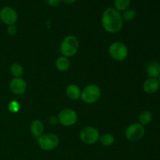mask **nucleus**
<instances>
[{
  "label": "nucleus",
  "mask_w": 160,
  "mask_h": 160,
  "mask_svg": "<svg viewBox=\"0 0 160 160\" xmlns=\"http://www.w3.org/2000/svg\"><path fill=\"white\" fill-rule=\"evenodd\" d=\"M159 82L157 78H148L143 84V89L146 93L154 94L159 90Z\"/></svg>",
  "instance_id": "obj_11"
},
{
  "label": "nucleus",
  "mask_w": 160,
  "mask_h": 160,
  "mask_svg": "<svg viewBox=\"0 0 160 160\" xmlns=\"http://www.w3.org/2000/svg\"><path fill=\"white\" fill-rule=\"evenodd\" d=\"M10 71L14 78H21L23 74V67L18 62H15L11 66Z\"/></svg>",
  "instance_id": "obj_17"
},
{
  "label": "nucleus",
  "mask_w": 160,
  "mask_h": 160,
  "mask_svg": "<svg viewBox=\"0 0 160 160\" xmlns=\"http://www.w3.org/2000/svg\"><path fill=\"white\" fill-rule=\"evenodd\" d=\"M30 131L33 136L36 138H39L43 134L44 125L41 120H34L30 125Z\"/></svg>",
  "instance_id": "obj_14"
},
{
  "label": "nucleus",
  "mask_w": 160,
  "mask_h": 160,
  "mask_svg": "<svg viewBox=\"0 0 160 160\" xmlns=\"http://www.w3.org/2000/svg\"><path fill=\"white\" fill-rule=\"evenodd\" d=\"M101 96V89L96 84H89L81 91V98L87 104H92L98 101Z\"/></svg>",
  "instance_id": "obj_3"
},
{
  "label": "nucleus",
  "mask_w": 160,
  "mask_h": 160,
  "mask_svg": "<svg viewBox=\"0 0 160 160\" xmlns=\"http://www.w3.org/2000/svg\"><path fill=\"white\" fill-rule=\"evenodd\" d=\"M123 20L119 11L114 8H108L104 11L102 17L103 29L108 33L115 34L123 28Z\"/></svg>",
  "instance_id": "obj_1"
},
{
  "label": "nucleus",
  "mask_w": 160,
  "mask_h": 160,
  "mask_svg": "<svg viewBox=\"0 0 160 160\" xmlns=\"http://www.w3.org/2000/svg\"><path fill=\"white\" fill-rule=\"evenodd\" d=\"M65 3H67V4H73L77 0H62Z\"/></svg>",
  "instance_id": "obj_25"
},
{
  "label": "nucleus",
  "mask_w": 160,
  "mask_h": 160,
  "mask_svg": "<svg viewBox=\"0 0 160 160\" xmlns=\"http://www.w3.org/2000/svg\"><path fill=\"white\" fill-rule=\"evenodd\" d=\"M158 80H159V87H160V76H159V79H158Z\"/></svg>",
  "instance_id": "obj_26"
},
{
  "label": "nucleus",
  "mask_w": 160,
  "mask_h": 160,
  "mask_svg": "<svg viewBox=\"0 0 160 160\" xmlns=\"http://www.w3.org/2000/svg\"><path fill=\"white\" fill-rule=\"evenodd\" d=\"M50 123H52V125L56 124V123H59V120H58V117H52L51 118H50Z\"/></svg>",
  "instance_id": "obj_24"
},
{
  "label": "nucleus",
  "mask_w": 160,
  "mask_h": 160,
  "mask_svg": "<svg viewBox=\"0 0 160 160\" xmlns=\"http://www.w3.org/2000/svg\"><path fill=\"white\" fill-rule=\"evenodd\" d=\"M17 19H18L17 12L12 8L5 6L0 10V20L7 26L15 24L17 21Z\"/></svg>",
  "instance_id": "obj_9"
},
{
  "label": "nucleus",
  "mask_w": 160,
  "mask_h": 160,
  "mask_svg": "<svg viewBox=\"0 0 160 160\" xmlns=\"http://www.w3.org/2000/svg\"><path fill=\"white\" fill-rule=\"evenodd\" d=\"M152 120V114L150 111L144 110L141 112L138 116V121L140 124L142 126H146L148 125Z\"/></svg>",
  "instance_id": "obj_16"
},
{
  "label": "nucleus",
  "mask_w": 160,
  "mask_h": 160,
  "mask_svg": "<svg viewBox=\"0 0 160 160\" xmlns=\"http://www.w3.org/2000/svg\"><path fill=\"white\" fill-rule=\"evenodd\" d=\"M78 116L74 110L71 109H62L58 115V120L64 127H71L77 123Z\"/></svg>",
  "instance_id": "obj_8"
},
{
  "label": "nucleus",
  "mask_w": 160,
  "mask_h": 160,
  "mask_svg": "<svg viewBox=\"0 0 160 160\" xmlns=\"http://www.w3.org/2000/svg\"><path fill=\"white\" fill-rule=\"evenodd\" d=\"M9 89L16 95H21L26 92L27 83L23 78H14L9 84Z\"/></svg>",
  "instance_id": "obj_10"
},
{
  "label": "nucleus",
  "mask_w": 160,
  "mask_h": 160,
  "mask_svg": "<svg viewBox=\"0 0 160 160\" xmlns=\"http://www.w3.org/2000/svg\"><path fill=\"white\" fill-rule=\"evenodd\" d=\"M79 49V42L74 35H67L60 45V52L65 57L75 56Z\"/></svg>",
  "instance_id": "obj_2"
},
{
  "label": "nucleus",
  "mask_w": 160,
  "mask_h": 160,
  "mask_svg": "<svg viewBox=\"0 0 160 160\" xmlns=\"http://www.w3.org/2000/svg\"><path fill=\"white\" fill-rule=\"evenodd\" d=\"M59 138L56 134L47 133L38 138V144L40 148L44 151H52L59 145Z\"/></svg>",
  "instance_id": "obj_4"
},
{
  "label": "nucleus",
  "mask_w": 160,
  "mask_h": 160,
  "mask_svg": "<svg viewBox=\"0 0 160 160\" xmlns=\"http://www.w3.org/2000/svg\"><path fill=\"white\" fill-rule=\"evenodd\" d=\"M100 134L98 130L93 127H86L80 132V138L87 145H93L99 140Z\"/></svg>",
  "instance_id": "obj_7"
},
{
  "label": "nucleus",
  "mask_w": 160,
  "mask_h": 160,
  "mask_svg": "<svg viewBox=\"0 0 160 160\" xmlns=\"http://www.w3.org/2000/svg\"><path fill=\"white\" fill-rule=\"evenodd\" d=\"M145 134V127L139 123H134L128 127L125 131V137L130 142H138Z\"/></svg>",
  "instance_id": "obj_6"
},
{
  "label": "nucleus",
  "mask_w": 160,
  "mask_h": 160,
  "mask_svg": "<svg viewBox=\"0 0 160 160\" xmlns=\"http://www.w3.org/2000/svg\"><path fill=\"white\" fill-rule=\"evenodd\" d=\"M99 141L102 145H104V146L109 147L113 145L114 142H115V139H114V137L112 134H104L102 136H100Z\"/></svg>",
  "instance_id": "obj_18"
},
{
  "label": "nucleus",
  "mask_w": 160,
  "mask_h": 160,
  "mask_svg": "<svg viewBox=\"0 0 160 160\" xmlns=\"http://www.w3.org/2000/svg\"><path fill=\"white\" fill-rule=\"evenodd\" d=\"M45 1L48 6H52V7H56L60 4L61 0H45Z\"/></svg>",
  "instance_id": "obj_23"
},
{
  "label": "nucleus",
  "mask_w": 160,
  "mask_h": 160,
  "mask_svg": "<svg viewBox=\"0 0 160 160\" xmlns=\"http://www.w3.org/2000/svg\"><path fill=\"white\" fill-rule=\"evenodd\" d=\"M136 14L137 13L134 9H127V10L123 11V13L121 15L123 20H124L125 21L130 22L135 18Z\"/></svg>",
  "instance_id": "obj_20"
},
{
  "label": "nucleus",
  "mask_w": 160,
  "mask_h": 160,
  "mask_svg": "<svg viewBox=\"0 0 160 160\" xmlns=\"http://www.w3.org/2000/svg\"><path fill=\"white\" fill-rule=\"evenodd\" d=\"M56 67L58 70L61 72H65L69 70L70 67V60L67 57L63 56H61L56 59Z\"/></svg>",
  "instance_id": "obj_15"
},
{
  "label": "nucleus",
  "mask_w": 160,
  "mask_h": 160,
  "mask_svg": "<svg viewBox=\"0 0 160 160\" xmlns=\"http://www.w3.org/2000/svg\"><path fill=\"white\" fill-rule=\"evenodd\" d=\"M131 4V0H114V6L117 11H125Z\"/></svg>",
  "instance_id": "obj_19"
},
{
  "label": "nucleus",
  "mask_w": 160,
  "mask_h": 160,
  "mask_svg": "<svg viewBox=\"0 0 160 160\" xmlns=\"http://www.w3.org/2000/svg\"><path fill=\"white\" fill-rule=\"evenodd\" d=\"M147 73L151 78H158L160 76V62L152 61L147 67Z\"/></svg>",
  "instance_id": "obj_13"
},
{
  "label": "nucleus",
  "mask_w": 160,
  "mask_h": 160,
  "mask_svg": "<svg viewBox=\"0 0 160 160\" xmlns=\"http://www.w3.org/2000/svg\"><path fill=\"white\" fill-rule=\"evenodd\" d=\"M109 56L116 61H123L128 56V49L126 45L120 42H115L109 47Z\"/></svg>",
  "instance_id": "obj_5"
},
{
  "label": "nucleus",
  "mask_w": 160,
  "mask_h": 160,
  "mask_svg": "<svg viewBox=\"0 0 160 160\" xmlns=\"http://www.w3.org/2000/svg\"><path fill=\"white\" fill-rule=\"evenodd\" d=\"M8 109L12 113H17L20 111V105L17 101H11L8 104Z\"/></svg>",
  "instance_id": "obj_21"
},
{
  "label": "nucleus",
  "mask_w": 160,
  "mask_h": 160,
  "mask_svg": "<svg viewBox=\"0 0 160 160\" xmlns=\"http://www.w3.org/2000/svg\"><path fill=\"white\" fill-rule=\"evenodd\" d=\"M66 94L70 99L77 101L81 98V90L77 84H70L66 89Z\"/></svg>",
  "instance_id": "obj_12"
},
{
  "label": "nucleus",
  "mask_w": 160,
  "mask_h": 160,
  "mask_svg": "<svg viewBox=\"0 0 160 160\" xmlns=\"http://www.w3.org/2000/svg\"><path fill=\"white\" fill-rule=\"evenodd\" d=\"M17 28L15 25H9L7 28V33L9 35L13 36L17 34Z\"/></svg>",
  "instance_id": "obj_22"
}]
</instances>
